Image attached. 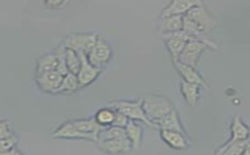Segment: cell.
I'll return each instance as SVG.
<instances>
[{
	"instance_id": "cell-1",
	"label": "cell",
	"mask_w": 250,
	"mask_h": 155,
	"mask_svg": "<svg viewBox=\"0 0 250 155\" xmlns=\"http://www.w3.org/2000/svg\"><path fill=\"white\" fill-rule=\"evenodd\" d=\"M141 99L145 114L153 123L174 109L172 102L165 97L147 94Z\"/></svg>"
},
{
	"instance_id": "cell-2",
	"label": "cell",
	"mask_w": 250,
	"mask_h": 155,
	"mask_svg": "<svg viewBox=\"0 0 250 155\" xmlns=\"http://www.w3.org/2000/svg\"><path fill=\"white\" fill-rule=\"evenodd\" d=\"M110 106L114 108L115 110L123 112V114H125L130 120H138V121L145 122L150 127L157 129V126H155L151 120H149L145 114L143 106H142V99L141 98L137 102L125 100L113 101L110 103Z\"/></svg>"
},
{
	"instance_id": "cell-3",
	"label": "cell",
	"mask_w": 250,
	"mask_h": 155,
	"mask_svg": "<svg viewBox=\"0 0 250 155\" xmlns=\"http://www.w3.org/2000/svg\"><path fill=\"white\" fill-rule=\"evenodd\" d=\"M161 37L163 41H165L167 49L173 59V62L177 61L178 59L188 41L194 38L183 30L171 33L161 34Z\"/></svg>"
},
{
	"instance_id": "cell-4",
	"label": "cell",
	"mask_w": 250,
	"mask_h": 155,
	"mask_svg": "<svg viewBox=\"0 0 250 155\" xmlns=\"http://www.w3.org/2000/svg\"><path fill=\"white\" fill-rule=\"evenodd\" d=\"M99 36L95 33L71 34L66 37L63 45L77 52H83L88 55L93 49Z\"/></svg>"
},
{
	"instance_id": "cell-5",
	"label": "cell",
	"mask_w": 250,
	"mask_h": 155,
	"mask_svg": "<svg viewBox=\"0 0 250 155\" xmlns=\"http://www.w3.org/2000/svg\"><path fill=\"white\" fill-rule=\"evenodd\" d=\"M208 47V45L203 41L192 38L188 41L177 60L187 65L196 68L201 54Z\"/></svg>"
},
{
	"instance_id": "cell-6",
	"label": "cell",
	"mask_w": 250,
	"mask_h": 155,
	"mask_svg": "<svg viewBox=\"0 0 250 155\" xmlns=\"http://www.w3.org/2000/svg\"><path fill=\"white\" fill-rule=\"evenodd\" d=\"M81 59V67L77 74L78 80L80 82V86H88L98 79L101 74L102 69L98 67H94L88 59L87 55L83 52H77Z\"/></svg>"
},
{
	"instance_id": "cell-7",
	"label": "cell",
	"mask_w": 250,
	"mask_h": 155,
	"mask_svg": "<svg viewBox=\"0 0 250 155\" xmlns=\"http://www.w3.org/2000/svg\"><path fill=\"white\" fill-rule=\"evenodd\" d=\"M185 17L195 22L203 32H209L216 26V21L212 14L204 6H198L193 7L185 15Z\"/></svg>"
},
{
	"instance_id": "cell-8",
	"label": "cell",
	"mask_w": 250,
	"mask_h": 155,
	"mask_svg": "<svg viewBox=\"0 0 250 155\" xmlns=\"http://www.w3.org/2000/svg\"><path fill=\"white\" fill-rule=\"evenodd\" d=\"M111 55L112 52L110 45L99 37L93 49L88 53L87 57L94 67L101 68L110 61Z\"/></svg>"
},
{
	"instance_id": "cell-9",
	"label": "cell",
	"mask_w": 250,
	"mask_h": 155,
	"mask_svg": "<svg viewBox=\"0 0 250 155\" xmlns=\"http://www.w3.org/2000/svg\"><path fill=\"white\" fill-rule=\"evenodd\" d=\"M52 138L56 139H86L93 143H98V136L84 134L74 126L73 122H68L63 124L54 132Z\"/></svg>"
},
{
	"instance_id": "cell-10",
	"label": "cell",
	"mask_w": 250,
	"mask_h": 155,
	"mask_svg": "<svg viewBox=\"0 0 250 155\" xmlns=\"http://www.w3.org/2000/svg\"><path fill=\"white\" fill-rule=\"evenodd\" d=\"M64 77V75L56 69L36 76V84L43 92L54 94L62 85Z\"/></svg>"
},
{
	"instance_id": "cell-11",
	"label": "cell",
	"mask_w": 250,
	"mask_h": 155,
	"mask_svg": "<svg viewBox=\"0 0 250 155\" xmlns=\"http://www.w3.org/2000/svg\"><path fill=\"white\" fill-rule=\"evenodd\" d=\"M98 144L100 149L111 155L126 153L133 148L131 142L128 138L127 135L99 142Z\"/></svg>"
},
{
	"instance_id": "cell-12",
	"label": "cell",
	"mask_w": 250,
	"mask_h": 155,
	"mask_svg": "<svg viewBox=\"0 0 250 155\" xmlns=\"http://www.w3.org/2000/svg\"><path fill=\"white\" fill-rule=\"evenodd\" d=\"M203 5L202 0H171L170 3L163 10L161 17L173 15H185L193 7Z\"/></svg>"
},
{
	"instance_id": "cell-13",
	"label": "cell",
	"mask_w": 250,
	"mask_h": 155,
	"mask_svg": "<svg viewBox=\"0 0 250 155\" xmlns=\"http://www.w3.org/2000/svg\"><path fill=\"white\" fill-rule=\"evenodd\" d=\"M176 69L178 71L179 73L181 75V77L184 78V81L187 82L192 83V84H196V85H200L205 88H208L207 84L205 82L200 75L198 73L195 68L191 67V66L187 65L185 63H181L178 61H173Z\"/></svg>"
},
{
	"instance_id": "cell-14",
	"label": "cell",
	"mask_w": 250,
	"mask_h": 155,
	"mask_svg": "<svg viewBox=\"0 0 250 155\" xmlns=\"http://www.w3.org/2000/svg\"><path fill=\"white\" fill-rule=\"evenodd\" d=\"M230 130H231V138L225 143V145L221 147V148L227 147L234 142L244 140L250 138V130L239 116H236L233 119Z\"/></svg>"
},
{
	"instance_id": "cell-15",
	"label": "cell",
	"mask_w": 250,
	"mask_h": 155,
	"mask_svg": "<svg viewBox=\"0 0 250 155\" xmlns=\"http://www.w3.org/2000/svg\"><path fill=\"white\" fill-rule=\"evenodd\" d=\"M162 139L173 149L184 150L188 147L185 134L174 130H161Z\"/></svg>"
},
{
	"instance_id": "cell-16",
	"label": "cell",
	"mask_w": 250,
	"mask_h": 155,
	"mask_svg": "<svg viewBox=\"0 0 250 155\" xmlns=\"http://www.w3.org/2000/svg\"><path fill=\"white\" fill-rule=\"evenodd\" d=\"M154 124L161 130H174L185 134L177 112L174 109L169 112V114L163 116V118L155 120Z\"/></svg>"
},
{
	"instance_id": "cell-17",
	"label": "cell",
	"mask_w": 250,
	"mask_h": 155,
	"mask_svg": "<svg viewBox=\"0 0 250 155\" xmlns=\"http://www.w3.org/2000/svg\"><path fill=\"white\" fill-rule=\"evenodd\" d=\"M161 19L159 24L160 33H171L183 30L184 15H173L161 17Z\"/></svg>"
},
{
	"instance_id": "cell-18",
	"label": "cell",
	"mask_w": 250,
	"mask_h": 155,
	"mask_svg": "<svg viewBox=\"0 0 250 155\" xmlns=\"http://www.w3.org/2000/svg\"><path fill=\"white\" fill-rule=\"evenodd\" d=\"M181 86V92L187 103L190 106H195L199 101L200 85L183 81Z\"/></svg>"
},
{
	"instance_id": "cell-19",
	"label": "cell",
	"mask_w": 250,
	"mask_h": 155,
	"mask_svg": "<svg viewBox=\"0 0 250 155\" xmlns=\"http://www.w3.org/2000/svg\"><path fill=\"white\" fill-rule=\"evenodd\" d=\"M72 122L78 130L84 134H92V135H99L100 132L104 128V126L100 125L96 121L95 118L75 120Z\"/></svg>"
},
{
	"instance_id": "cell-20",
	"label": "cell",
	"mask_w": 250,
	"mask_h": 155,
	"mask_svg": "<svg viewBox=\"0 0 250 155\" xmlns=\"http://www.w3.org/2000/svg\"><path fill=\"white\" fill-rule=\"evenodd\" d=\"M58 57L55 54H47L40 58L36 66V76L43 74L58 68Z\"/></svg>"
},
{
	"instance_id": "cell-21",
	"label": "cell",
	"mask_w": 250,
	"mask_h": 155,
	"mask_svg": "<svg viewBox=\"0 0 250 155\" xmlns=\"http://www.w3.org/2000/svg\"><path fill=\"white\" fill-rule=\"evenodd\" d=\"M81 86H80V82L78 80L77 75L68 73V74L64 76L62 85H60L58 90H56L54 94H60V93L72 94L76 91Z\"/></svg>"
},
{
	"instance_id": "cell-22",
	"label": "cell",
	"mask_w": 250,
	"mask_h": 155,
	"mask_svg": "<svg viewBox=\"0 0 250 155\" xmlns=\"http://www.w3.org/2000/svg\"><path fill=\"white\" fill-rule=\"evenodd\" d=\"M125 130L128 138L131 142L133 148L138 149L141 146L142 139V129L141 126L133 122V120H129Z\"/></svg>"
},
{
	"instance_id": "cell-23",
	"label": "cell",
	"mask_w": 250,
	"mask_h": 155,
	"mask_svg": "<svg viewBox=\"0 0 250 155\" xmlns=\"http://www.w3.org/2000/svg\"><path fill=\"white\" fill-rule=\"evenodd\" d=\"M65 58L68 72L77 75L81 67V59L77 52L70 48H66Z\"/></svg>"
},
{
	"instance_id": "cell-24",
	"label": "cell",
	"mask_w": 250,
	"mask_h": 155,
	"mask_svg": "<svg viewBox=\"0 0 250 155\" xmlns=\"http://www.w3.org/2000/svg\"><path fill=\"white\" fill-rule=\"evenodd\" d=\"M248 139H244V140H238V141L230 143L227 147L220 148L218 151H216V155H243L245 147H246V143H248Z\"/></svg>"
},
{
	"instance_id": "cell-25",
	"label": "cell",
	"mask_w": 250,
	"mask_h": 155,
	"mask_svg": "<svg viewBox=\"0 0 250 155\" xmlns=\"http://www.w3.org/2000/svg\"><path fill=\"white\" fill-rule=\"evenodd\" d=\"M115 111L111 110L109 108H102L98 111L94 118L100 125L107 127L111 126L115 119Z\"/></svg>"
},
{
	"instance_id": "cell-26",
	"label": "cell",
	"mask_w": 250,
	"mask_h": 155,
	"mask_svg": "<svg viewBox=\"0 0 250 155\" xmlns=\"http://www.w3.org/2000/svg\"><path fill=\"white\" fill-rule=\"evenodd\" d=\"M65 50V46L64 45H62L57 49L55 52V55H57L58 60V66L57 70L59 73H62V75H64V76L69 73L68 67L66 65Z\"/></svg>"
},
{
	"instance_id": "cell-27",
	"label": "cell",
	"mask_w": 250,
	"mask_h": 155,
	"mask_svg": "<svg viewBox=\"0 0 250 155\" xmlns=\"http://www.w3.org/2000/svg\"><path fill=\"white\" fill-rule=\"evenodd\" d=\"M17 143H18V138H16V136H14V134L8 138L0 139V155H2L6 151L16 147Z\"/></svg>"
},
{
	"instance_id": "cell-28",
	"label": "cell",
	"mask_w": 250,
	"mask_h": 155,
	"mask_svg": "<svg viewBox=\"0 0 250 155\" xmlns=\"http://www.w3.org/2000/svg\"><path fill=\"white\" fill-rule=\"evenodd\" d=\"M115 111V119H114V121L112 124H111V126L125 128V126H127L128 122H129L130 120L125 114H123V112H119V111Z\"/></svg>"
},
{
	"instance_id": "cell-29",
	"label": "cell",
	"mask_w": 250,
	"mask_h": 155,
	"mask_svg": "<svg viewBox=\"0 0 250 155\" xmlns=\"http://www.w3.org/2000/svg\"><path fill=\"white\" fill-rule=\"evenodd\" d=\"M14 135L8 120H1L0 122V139Z\"/></svg>"
},
{
	"instance_id": "cell-30",
	"label": "cell",
	"mask_w": 250,
	"mask_h": 155,
	"mask_svg": "<svg viewBox=\"0 0 250 155\" xmlns=\"http://www.w3.org/2000/svg\"><path fill=\"white\" fill-rule=\"evenodd\" d=\"M65 0H44L45 6L49 9L62 8Z\"/></svg>"
},
{
	"instance_id": "cell-31",
	"label": "cell",
	"mask_w": 250,
	"mask_h": 155,
	"mask_svg": "<svg viewBox=\"0 0 250 155\" xmlns=\"http://www.w3.org/2000/svg\"><path fill=\"white\" fill-rule=\"evenodd\" d=\"M21 152L19 151V149H18L16 147H14L12 149L9 150V151H6L5 153L2 154V155H21Z\"/></svg>"
},
{
	"instance_id": "cell-32",
	"label": "cell",
	"mask_w": 250,
	"mask_h": 155,
	"mask_svg": "<svg viewBox=\"0 0 250 155\" xmlns=\"http://www.w3.org/2000/svg\"><path fill=\"white\" fill-rule=\"evenodd\" d=\"M243 155H250V139H249L248 143H246Z\"/></svg>"
},
{
	"instance_id": "cell-33",
	"label": "cell",
	"mask_w": 250,
	"mask_h": 155,
	"mask_svg": "<svg viewBox=\"0 0 250 155\" xmlns=\"http://www.w3.org/2000/svg\"><path fill=\"white\" fill-rule=\"evenodd\" d=\"M72 0H65L64 2V4L62 5V8H64L70 2H72Z\"/></svg>"
}]
</instances>
